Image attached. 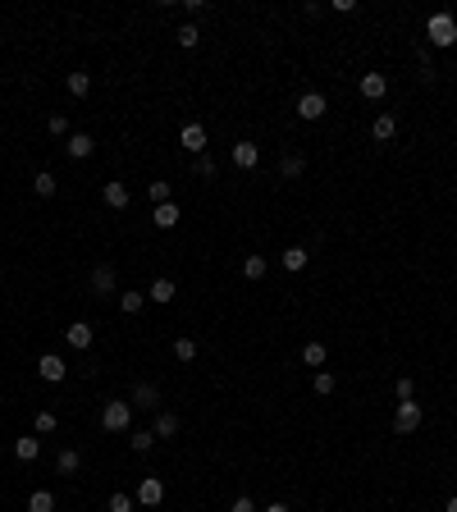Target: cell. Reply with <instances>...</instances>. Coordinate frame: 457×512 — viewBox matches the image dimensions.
<instances>
[{
	"label": "cell",
	"mask_w": 457,
	"mask_h": 512,
	"mask_svg": "<svg viewBox=\"0 0 457 512\" xmlns=\"http://www.w3.org/2000/svg\"><path fill=\"white\" fill-rule=\"evenodd\" d=\"M101 430H110V435H124V430H133V403H106L101 407Z\"/></svg>",
	"instance_id": "6da1fadb"
},
{
	"label": "cell",
	"mask_w": 457,
	"mask_h": 512,
	"mask_svg": "<svg viewBox=\"0 0 457 512\" xmlns=\"http://www.w3.org/2000/svg\"><path fill=\"white\" fill-rule=\"evenodd\" d=\"M421 421H425L421 403H416V398H407V403H398V412H393V435H416V430H421Z\"/></svg>",
	"instance_id": "7a4b0ae2"
},
{
	"label": "cell",
	"mask_w": 457,
	"mask_h": 512,
	"mask_svg": "<svg viewBox=\"0 0 457 512\" xmlns=\"http://www.w3.org/2000/svg\"><path fill=\"white\" fill-rule=\"evenodd\" d=\"M425 37L435 46H453L457 42V19L453 14H430V23H425Z\"/></svg>",
	"instance_id": "3957f363"
},
{
	"label": "cell",
	"mask_w": 457,
	"mask_h": 512,
	"mask_svg": "<svg viewBox=\"0 0 457 512\" xmlns=\"http://www.w3.org/2000/svg\"><path fill=\"white\" fill-rule=\"evenodd\" d=\"M133 499H138L142 508H160V503H165V480H160V476H142Z\"/></svg>",
	"instance_id": "277c9868"
},
{
	"label": "cell",
	"mask_w": 457,
	"mask_h": 512,
	"mask_svg": "<svg viewBox=\"0 0 457 512\" xmlns=\"http://www.w3.org/2000/svg\"><path fill=\"white\" fill-rule=\"evenodd\" d=\"M325 110H329V101L320 97V92H302V97H297V119L316 124V119H325Z\"/></svg>",
	"instance_id": "5b68a950"
},
{
	"label": "cell",
	"mask_w": 457,
	"mask_h": 512,
	"mask_svg": "<svg viewBox=\"0 0 457 512\" xmlns=\"http://www.w3.org/2000/svg\"><path fill=\"white\" fill-rule=\"evenodd\" d=\"M37 375H42L46 384H60L69 375V366H65V357H55V352H42V361H37Z\"/></svg>",
	"instance_id": "8992f818"
},
{
	"label": "cell",
	"mask_w": 457,
	"mask_h": 512,
	"mask_svg": "<svg viewBox=\"0 0 457 512\" xmlns=\"http://www.w3.org/2000/svg\"><path fill=\"white\" fill-rule=\"evenodd\" d=\"M115 288H119V274H115V265H106V261H101L97 270H92V293L110 297V293H115Z\"/></svg>",
	"instance_id": "52a82bcc"
},
{
	"label": "cell",
	"mask_w": 457,
	"mask_h": 512,
	"mask_svg": "<svg viewBox=\"0 0 457 512\" xmlns=\"http://www.w3.org/2000/svg\"><path fill=\"white\" fill-rule=\"evenodd\" d=\"M92 338H97V329H92L88 320H74V325L65 329V343H69V348H78V352H88Z\"/></svg>",
	"instance_id": "ba28073f"
},
{
	"label": "cell",
	"mask_w": 457,
	"mask_h": 512,
	"mask_svg": "<svg viewBox=\"0 0 457 512\" xmlns=\"http://www.w3.org/2000/svg\"><path fill=\"white\" fill-rule=\"evenodd\" d=\"M92 151H97V142H92L88 133H69V138H65V156H69V160H88Z\"/></svg>",
	"instance_id": "9c48e42d"
},
{
	"label": "cell",
	"mask_w": 457,
	"mask_h": 512,
	"mask_svg": "<svg viewBox=\"0 0 457 512\" xmlns=\"http://www.w3.org/2000/svg\"><path fill=\"white\" fill-rule=\"evenodd\" d=\"M133 407H147V412H156V407H160V389H156L151 380H138V384H133Z\"/></svg>",
	"instance_id": "30bf717a"
},
{
	"label": "cell",
	"mask_w": 457,
	"mask_h": 512,
	"mask_svg": "<svg viewBox=\"0 0 457 512\" xmlns=\"http://www.w3.org/2000/svg\"><path fill=\"white\" fill-rule=\"evenodd\" d=\"M233 165L238 170H256L261 165V147L256 142H233Z\"/></svg>",
	"instance_id": "8fae6325"
},
{
	"label": "cell",
	"mask_w": 457,
	"mask_h": 512,
	"mask_svg": "<svg viewBox=\"0 0 457 512\" xmlns=\"http://www.w3.org/2000/svg\"><path fill=\"white\" fill-rule=\"evenodd\" d=\"M178 147H188L192 156L206 151V129L201 124H183V133H178Z\"/></svg>",
	"instance_id": "7c38bea8"
},
{
	"label": "cell",
	"mask_w": 457,
	"mask_h": 512,
	"mask_svg": "<svg viewBox=\"0 0 457 512\" xmlns=\"http://www.w3.org/2000/svg\"><path fill=\"white\" fill-rule=\"evenodd\" d=\"M357 88H361V97H366V101H384V92H389V78H384V74H361Z\"/></svg>",
	"instance_id": "4fadbf2b"
},
{
	"label": "cell",
	"mask_w": 457,
	"mask_h": 512,
	"mask_svg": "<svg viewBox=\"0 0 457 512\" xmlns=\"http://www.w3.org/2000/svg\"><path fill=\"white\" fill-rule=\"evenodd\" d=\"M101 201H106L110 210H124L133 197H128V188H124V183H106V188H101Z\"/></svg>",
	"instance_id": "5bb4252c"
},
{
	"label": "cell",
	"mask_w": 457,
	"mask_h": 512,
	"mask_svg": "<svg viewBox=\"0 0 457 512\" xmlns=\"http://www.w3.org/2000/svg\"><path fill=\"white\" fill-rule=\"evenodd\" d=\"M78 467H83V453H78V448H60L55 471H60V476H78Z\"/></svg>",
	"instance_id": "9a60e30c"
},
{
	"label": "cell",
	"mask_w": 457,
	"mask_h": 512,
	"mask_svg": "<svg viewBox=\"0 0 457 512\" xmlns=\"http://www.w3.org/2000/svg\"><path fill=\"white\" fill-rule=\"evenodd\" d=\"M174 297H178V288H174V279H156L151 283V288H147V302H174Z\"/></svg>",
	"instance_id": "2e32d148"
},
{
	"label": "cell",
	"mask_w": 457,
	"mask_h": 512,
	"mask_svg": "<svg viewBox=\"0 0 457 512\" xmlns=\"http://www.w3.org/2000/svg\"><path fill=\"white\" fill-rule=\"evenodd\" d=\"M37 453H42V439H37V435H23V439H14V458H19V462H33Z\"/></svg>",
	"instance_id": "e0dca14e"
},
{
	"label": "cell",
	"mask_w": 457,
	"mask_h": 512,
	"mask_svg": "<svg viewBox=\"0 0 457 512\" xmlns=\"http://www.w3.org/2000/svg\"><path fill=\"white\" fill-rule=\"evenodd\" d=\"M393 133H398V119H393V115H375V124H370V138H375V142H389Z\"/></svg>",
	"instance_id": "ac0fdd59"
},
{
	"label": "cell",
	"mask_w": 457,
	"mask_h": 512,
	"mask_svg": "<svg viewBox=\"0 0 457 512\" xmlns=\"http://www.w3.org/2000/svg\"><path fill=\"white\" fill-rule=\"evenodd\" d=\"M156 229H174V224H178V220H183V215H178V206H174V201H165V206H156Z\"/></svg>",
	"instance_id": "d6986e66"
},
{
	"label": "cell",
	"mask_w": 457,
	"mask_h": 512,
	"mask_svg": "<svg viewBox=\"0 0 457 512\" xmlns=\"http://www.w3.org/2000/svg\"><path fill=\"white\" fill-rule=\"evenodd\" d=\"M55 188H60V179H55L51 170H37L33 174V192L37 197H55Z\"/></svg>",
	"instance_id": "ffe728a7"
},
{
	"label": "cell",
	"mask_w": 457,
	"mask_h": 512,
	"mask_svg": "<svg viewBox=\"0 0 457 512\" xmlns=\"http://www.w3.org/2000/svg\"><path fill=\"white\" fill-rule=\"evenodd\" d=\"M178 435V416L174 412H156V439H174Z\"/></svg>",
	"instance_id": "44dd1931"
},
{
	"label": "cell",
	"mask_w": 457,
	"mask_h": 512,
	"mask_svg": "<svg viewBox=\"0 0 457 512\" xmlns=\"http://www.w3.org/2000/svg\"><path fill=\"white\" fill-rule=\"evenodd\" d=\"M65 88H69V97H88V92H92V74H83V69H78V74L65 78Z\"/></svg>",
	"instance_id": "7402d4cb"
},
{
	"label": "cell",
	"mask_w": 457,
	"mask_h": 512,
	"mask_svg": "<svg viewBox=\"0 0 457 512\" xmlns=\"http://www.w3.org/2000/svg\"><path fill=\"white\" fill-rule=\"evenodd\" d=\"M279 261H283V270H293V274H297V270H306V261H311V256H306V247H288Z\"/></svg>",
	"instance_id": "603a6c76"
},
{
	"label": "cell",
	"mask_w": 457,
	"mask_h": 512,
	"mask_svg": "<svg viewBox=\"0 0 457 512\" xmlns=\"http://www.w3.org/2000/svg\"><path fill=\"white\" fill-rule=\"evenodd\" d=\"M302 170H306V156H297V151H288V156L279 160V174H283V179H297Z\"/></svg>",
	"instance_id": "cb8c5ba5"
},
{
	"label": "cell",
	"mask_w": 457,
	"mask_h": 512,
	"mask_svg": "<svg viewBox=\"0 0 457 512\" xmlns=\"http://www.w3.org/2000/svg\"><path fill=\"white\" fill-rule=\"evenodd\" d=\"M128 444H133V453H151V448H156V430H128Z\"/></svg>",
	"instance_id": "d4e9b609"
},
{
	"label": "cell",
	"mask_w": 457,
	"mask_h": 512,
	"mask_svg": "<svg viewBox=\"0 0 457 512\" xmlns=\"http://www.w3.org/2000/svg\"><path fill=\"white\" fill-rule=\"evenodd\" d=\"M142 306H147V293H119V311H124V316H138Z\"/></svg>",
	"instance_id": "484cf974"
},
{
	"label": "cell",
	"mask_w": 457,
	"mask_h": 512,
	"mask_svg": "<svg viewBox=\"0 0 457 512\" xmlns=\"http://www.w3.org/2000/svg\"><path fill=\"white\" fill-rule=\"evenodd\" d=\"M28 512H55V494L33 490V499H28Z\"/></svg>",
	"instance_id": "4316f807"
},
{
	"label": "cell",
	"mask_w": 457,
	"mask_h": 512,
	"mask_svg": "<svg viewBox=\"0 0 457 512\" xmlns=\"http://www.w3.org/2000/svg\"><path fill=\"white\" fill-rule=\"evenodd\" d=\"M325 357H329L325 343H306V348H302V361H306V366H325Z\"/></svg>",
	"instance_id": "83f0119b"
},
{
	"label": "cell",
	"mask_w": 457,
	"mask_h": 512,
	"mask_svg": "<svg viewBox=\"0 0 457 512\" xmlns=\"http://www.w3.org/2000/svg\"><path fill=\"white\" fill-rule=\"evenodd\" d=\"M37 435H55V430H60V416H55V412H37Z\"/></svg>",
	"instance_id": "f1b7e54d"
},
{
	"label": "cell",
	"mask_w": 457,
	"mask_h": 512,
	"mask_svg": "<svg viewBox=\"0 0 457 512\" xmlns=\"http://www.w3.org/2000/svg\"><path fill=\"white\" fill-rule=\"evenodd\" d=\"M147 197H151V206H165V201H169V183H165V179L147 183Z\"/></svg>",
	"instance_id": "f546056e"
},
{
	"label": "cell",
	"mask_w": 457,
	"mask_h": 512,
	"mask_svg": "<svg viewBox=\"0 0 457 512\" xmlns=\"http://www.w3.org/2000/svg\"><path fill=\"white\" fill-rule=\"evenodd\" d=\"M197 42H201V33H197V23H183V28H178V46H183V51H192Z\"/></svg>",
	"instance_id": "4dcf8cb0"
},
{
	"label": "cell",
	"mask_w": 457,
	"mask_h": 512,
	"mask_svg": "<svg viewBox=\"0 0 457 512\" xmlns=\"http://www.w3.org/2000/svg\"><path fill=\"white\" fill-rule=\"evenodd\" d=\"M242 274H247V279H265V256H247V261H242Z\"/></svg>",
	"instance_id": "1f68e13d"
},
{
	"label": "cell",
	"mask_w": 457,
	"mask_h": 512,
	"mask_svg": "<svg viewBox=\"0 0 457 512\" xmlns=\"http://www.w3.org/2000/svg\"><path fill=\"white\" fill-rule=\"evenodd\" d=\"M174 357L178 361H192L197 357V338H174Z\"/></svg>",
	"instance_id": "d6a6232c"
},
{
	"label": "cell",
	"mask_w": 457,
	"mask_h": 512,
	"mask_svg": "<svg viewBox=\"0 0 457 512\" xmlns=\"http://www.w3.org/2000/svg\"><path fill=\"white\" fill-rule=\"evenodd\" d=\"M133 503H138L133 494H119V490H115V494H110V503H106V508H110V512H133Z\"/></svg>",
	"instance_id": "836d02e7"
},
{
	"label": "cell",
	"mask_w": 457,
	"mask_h": 512,
	"mask_svg": "<svg viewBox=\"0 0 457 512\" xmlns=\"http://www.w3.org/2000/svg\"><path fill=\"white\" fill-rule=\"evenodd\" d=\"M311 389H316L320 398H329V393L338 389V380H334V375H329V371H320V375H316V384H311Z\"/></svg>",
	"instance_id": "e575fe53"
},
{
	"label": "cell",
	"mask_w": 457,
	"mask_h": 512,
	"mask_svg": "<svg viewBox=\"0 0 457 512\" xmlns=\"http://www.w3.org/2000/svg\"><path fill=\"white\" fill-rule=\"evenodd\" d=\"M46 133H51V138H69V124H65V115H51V119H46Z\"/></svg>",
	"instance_id": "d590c367"
},
{
	"label": "cell",
	"mask_w": 457,
	"mask_h": 512,
	"mask_svg": "<svg viewBox=\"0 0 457 512\" xmlns=\"http://www.w3.org/2000/svg\"><path fill=\"white\" fill-rule=\"evenodd\" d=\"M228 512H256V503H251V499H247V494H238V499L228 503Z\"/></svg>",
	"instance_id": "8d00e7d4"
},
{
	"label": "cell",
	"mask_w": 457,
	"mask_h": 512,
	"mask_svg": "<svg viewBox=\"0 0 457 512\" xmlns=\"http://www.w3.org/2000/svg\"><path fill=\"white\" fill-rule=\"evenodd\" d=\"M197 174H201V179H215V160H210V156H201V160H197Z\"/></svg>",
	"instance_id": "74e56055"
},
{
	"label": "cell",
	"mask_w": 457,
	"mask_h": 512,
	"mask_svg": "<svg viewBox=\"0 0 457 512\" xmlns=\"http://www.w3.org/2000/svg\"><path fill=\"white\" fill-rule=\"evenodd\" d=\"M393 389H398V403H407V398H412V380H407V375H403V380H398V384H393Z\"/></svg>",
	"instance_id": "f35d334b"
},
{
	"label": "cell",
	"mask_w": 457,
	"mask_h": 512,
	"mask_svg": "<svg viewBox=\"0 0 457 512\" xmlns=\"http://www.w3.org/2000/svg\"><path fill=\"white\" fill-rule=\"evenodd\" d=\"M265 512H293L288 503H265Z\"/></svg>",
	"instance_id": "ab89813d"
},
{
	"label": "cell",
	"mask_w": 457,
	"mask_h": 512,
	"mask_svg": "<svg viewBox=\"0 0 457 512\" xmlns=\"http://www.w3.org/2000/svg\"><path fill=\"white\" fill-rule=\"evenodd\" d=\"M448 512H457V494H453V499H448Z\"/></svg>",
	"instance_id": "60d3db41"
},
{
	"label": "cell",
	"mask_w": 457,
	"mask_h": 512,
	"mask_svg": "<svg viewBox=\"0 0 457 512\" xmlns=\"http://www.w3.org/2000/svg\"><path fill=\"white\" fill-rule=\"evenodd\" d=\"M453 476H457V462H453Z\"/></svg>",
	"instance_id": "b9f144b4"
}]
</instances>
